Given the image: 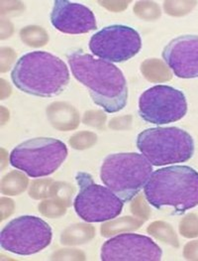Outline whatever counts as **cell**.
Segmentation results:
<instances>
[{
    "label": "cell",
    "mask_w": 198,
    "mask_h": 261,
    "mask_svg": "<svg viewBox=\"0 0 198 261\" xmlns=\"http://www.w3.org/2000/svg\"><path fill=\"white\" fill-rule=\"evenodd\" d=\"M68 61L72 75L89 89L96 106L108 113L120 112L126 107L127 81L119 68L81 50L71 52Z\"/></svg>",
    "instance_id": "obj_1"
},
{
    "label": "cell",
    "mask_w": 198,
    "mask_h": 261,
    "mask_svg": "<svg viewBox=\"0 0 198 261\" xmlns=\"http://www.w3.org/2000/svg\"><path fill=\"white\" fill-rule=\"evenodd\" d=\"M11 80L23 93L40 97H53L63 93L70 83L67 64L51 53L34 51L16 62Z\"/></svg>",
    "instance_id": "obj_2"
},
{
    "label": "cell",
    "mask_w": 198,
    "mask_h": 261,
    "mask_svg": "<svg viewBox=\"0 0 198 261\" xmlns=\"http://www.w3.org/2000/svg\"><path fill=\"white\" fill-rule=\"evenodd\" d=\"M148 203L158 210L172 207L181 215L198 205V172L175 165L154 171L144 187Z\"/></svg>",
    "instance_id": "obj_3"
},
{
    "label": "cell",
    "mask_w": 198,
    "mask_h": 261,
    "mask_svg": "<svg viewBox=\"0 0 198 261\" xmlns=\"http://www.w3.org/2000/svg\"><path fill=\"white\" fill-rule=\"evenodd\" d=\"M153 165L142 154L128 152L108 155L100 169V179L124 203L130 202L146 186Z\"/></svg>",
    "instance_id": "obj_4"
},
{
    "label": "cell",
    "mask_w": 198,
    "mask_h": 261,
    "mask_svg": "<svg viewBox=\"0 0 198 261\" xmlns=\"http://www.w3.org/2000/svg\"><path fill=\"white\" fill-rule=\"evenodd\" d=\"M137 148L153 166L188 161L194 153L191 135L179 127H154L137 137Z\"/></svg>",
    "instance_id": "obj_5"
},
{
    "label": "cell",
    "mask_w": 198,
    "mask_h": 261,
    "mask_svg": "<svg viewBox=\"0 0 198 261\" xmlns=\"http://www.w3.org/2000/svg\"><path fill=\"white\" fill-rule=\"evenodd\" d=\"M68 157L66 144L55 138L38 137L22 142L10 153L9 162L29 177L50 176Z\"/></svg>",
    "instance_id": "obj_6"
},
{
    "label": "cell",
    "mask_w": 198,
    "mask_h": 261,
    "mask_svg": "<svg viewBox=\"0 0 198 261\" xmlns=\"http://www.w3.org/2000/svg\"><path fill=\"white\" fill-rule=\"evenodd\" d=\"M79 192L73 206L76 215L87 223H102L116 219L124 202L107 187L97 185L90 174L79 172L75 176Z\"/></svg>",
    "instance_id": "obj_7"
},
{
    "label": "cell",
    "mask_w": 198,
    "mask_h": 261,
    "mask_svg": "<svg viewBox=\"0 0 198 261\" xmlns=\"http://www.w3.org/2000/svg\"><path fill=\"white\" fill-rule=\"evenodd\" d=\"M52 238V228L44 220L34 216H21L2 228L0 246L8 252L26 256L48 247Z\"/></svg>",
    "instance_id": "obj_8"
},
{
    "label": "cell",
    "mask_w": 198,
    "mask_h": 261,
    "mask_svg": "<svg viewBox=\"0 0 198 261\" xmlns=\"http://www.w3.org/2000/svg\"><path fill=\"white\" fill-rule=\"evenodd\" d=\"M186 112L187 100L184 93L169 86L152 87L139 98V115L148 123H173L183 118Z\"/></svg>",
    "instance_id": "obj_9"
},
{
    "label": "cell",
    "mask_w": 198,
    "mask_h": 261,
    "mask_svg": "<svg viewBox=\"0 0 198 261\" xmlns=\"http://www.w3.org/2000/svg\"><path fill=\"white\" fill-rule=\"evenodd\" d=\"M142 48L140 34L126 25L104 27L90 38L93 55L109 63H123L136 56Z\"/></svg>",
    "instance_id": "obj_10"
},
{
    "label": "cell",
    "mask_w": 198,
    "mask_h": 261,
    "mask_svg": "<svg viewBox=\"0 0 198 261\" xmlns=\"http://www.w3.org/2000/svg\"><path fill=\"white\" fill-rule=\"evenodd\" d=\"M161 247L151 238L137 233H122L110 239L101 247L103 261H160Z\"/></svg>",
    "instance_id": "obj_11"
},
{
    "label": "cell",
    "mask_w": 198,
    "mask_h": 261,
    "mask_svg": "<svg viewBox=\"0 0 198 261\" xmlns=\"http://www.w3.org/2000/svg\"><path fill=\"white\" fill-rule=\"evenodd\" d=\"M162 56L178 77H198V35L175 38L164 47Z\"/></svg>",
    "instance_id": "obj_12"
},
{
    "label": "cell",
    "mask_w": 198,
    "mask_h": 261,
    "mask_svg": "<svg viewBox=\"0 0 198 261\" xmlns=\"http://www.w3.org/2000/svg\"><path fill=\"white\" fill-rule=\"evenodd\" d=\"M51 23L66 34H84L96 30L93 12L87 6L68 0H55L51 12Z\"/></svg>",
    "instance_id": "obj_13"
},
{
    "label": "cell",
    "mask_w": 198,
    "mask_h": 261,
    "mask_svg": "<svg viewBox=\"0 0 198 261\" xmlns=\"http://www.w3.org/2000/svg\"><path fill=\"white\" fill-rule=\"evenodd\" d=\"M194 1H183V2H165L164 7L168 14L174 16H181L189 13L195 6Z\"/></svg>",
    "instance_id": "obj_14"
},
{
    "label": "cell",
    "mask_w": 198,
    "mask_h": 261,
    "mask_svg": "<svg viewBox=\"0 0 198 261\" xmlns=\"http://www.w3.org/2000/svg\"><path fill=\"white\" fill-rule=\"evenodd\" d=\"M180 233L185 238H194L198 236V217L190 214L180 223Z\"/></svg>",
    "instance_id": "obj_15"
},
{
    "label": "cell",
    "mask_w": 198,
    "mask_h": 261,
    "mask_svg": "<svg viewBox=\"0 0 198 261\" xmlns=\"http://www.w3.org/2000/svg\"><path fill=\"white\" fill-rule=\"evenodd\" d=\"M184 256L186 259L198 260V242H192L185 246Z\"/></svg>",
    "instance_id": "obj_16"
}]
</instances>
